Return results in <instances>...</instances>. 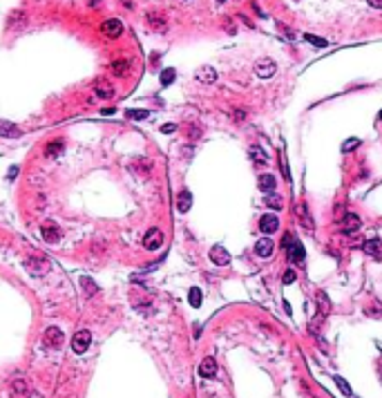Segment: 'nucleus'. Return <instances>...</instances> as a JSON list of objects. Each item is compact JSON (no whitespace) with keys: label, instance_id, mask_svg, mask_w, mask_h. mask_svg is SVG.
Returning <instances> with one entry per match:
<instances>
[{"label":"nucleus","instance_id":"obj_1","mask_svg":"<svg viewBox=\"0 0 382 398\" xmlns=\"http://www.w3.org/2000/svg\"><path fill=\"white\" fill-rule=\"evenodd\" d=\"M63 340H65V335L58 327H49V329H45V334H43L45 347H52V349H58V347L63 345Z\"/></svg>","mask_w":382,"mask_h":398},{"label":"nucleus","instance_id":"obj_2","mask_svg":"<svg viewBox=\"0 0 382 398\" xmlns=\"http://www.w3.org/2000/svg\"><path fill=\"white\" fill-rule=\"evenodd\" d=\"M275 69H277V65H275L273 58H260L255 63V74L260 76V79H271L275 74Z\"/></svg>","mask_w":382,"mask_h":398},{"label":"nucleus","instance_id":"obj_3","mask_svg":"<svg viewBox=\"0 0 382 398\" xmlns=\"http://www.w3.org/2000/svg\"><path fill=\"white\" fill-rule=\"evenodd\" d=\"M90 342H92V334H90L87 329H83L72 338V349H74V353H85L87 347H90Z\"/></svg>","mask_w":382,"mask_h":398},{"label":"nucleus","instance_id":"obj_4","mask_svg":"<svg viewBox=\"0 0 382 398\" xmlns=\"http://www.w3.org/2000/svg\"><path fill=\"white\" fill-rule=\"evenodd\" d=\"M161 244H163V233L159 231V228H150V231L145 233L143 246L148 248V251H156V248H161Z\"/></svg>","mask_w":382,"mask_h":398},{"label":"nucleus","instance_id":"obj_5","mask_svg":"<svg viewBox=\"0 0 382 398\" xmlns=\"http://www.w3.org/2000/svg\"><path fill=\"white\" fill-rule=\"evenodd\" d=\"M279 228V220H277V215H273V213H266V215H261V220H260V231L261 233H266V235H271V233H275Z\"/></svg>","mask_w":382,"mask_h":398},{"label":"nucleus","instance_id":"obj_6","mask_svg":"<svg viewBox=\"0 0 382 398\" xmlns=\"http://www.w3.org/2000/svg\"><path fill=\"white\" fill-rule=\"evenodd\" d=\"M103 34L107 38H119L123 34V23L121 20H116V18H110V20H105L103 23Z\"/></svg>","mask_w":382,"mask_h":398},{"label":"nucleus","instance_id":"obj_7","mask_svg":"<svg viewBox=\"0 0 382 398\" xmlns=\"http://www.w3.org/2000/svg\"><path fill=\"white\" fill-rule=\"evenodd\" d=\"M210 260H213L217 266H226L228 262H230V253H228L224 246H219V244H217V246L210 248Z\"/></svg>","mask_w":382,"mask_h":398},{"label":"nucleus","instance_id":"obj_8","mask_svg":"<svg viewBox=\"0 0 382 398\" xmlns=\"http://www.w3.org/2000/svg\"><path fill=\"white\" fill-rule=\"evenodd\" d=\"M362 248H365V253L371 255L373 260H380V257H382V239H378V237H371V239H367Z\"/></svg>","mask_w":382,"mask_h":398},{"label":"nucleus","instance_id":"obj_9","mask_svg":"<svg viewBox=\"0 0 382 398\" xmlns=\"http://www.w3.org/2000/svg\"><path fill=\"white\" fill-rule=\"evenodd\" d=\"M273 251H275V244H273L271 237H261L260 242L255 244V253L260 255V257H271Z\"/></svg>","mask_w":382,"mask_h":398},{"label":"nucleus","instance_id":"obj_10","mask_svg":"<svg viewBox=\"0 0 382 398\" xmlns=\"http://www.w3.org/2000/svg\"><path fill=\"white\" fill-rule=\"evenodd\" d=\"M0 137H7V139H16L20 137V127L12 121H5V119H0Z\"/></svg>","mask_w":382,"mask_h":398},{"label":"nucleus","instance_id":"obj_11","mask_svg":"<svg viewBox=\"0 0 382 398\" xmlns=\"http://www.w3.org/2000/svg\"><path fill=\"white\" fill-rule=\"evenodd\" d=\"M275 186H277V181H275V175H260V179H257V188H260L261 192H273L275 191Z\"/></svg>","mask_w":382,"mask_h":398},{"label":"nucleus","instance_id":"obj_12","mask_svg":"<svg viewBox=\"0 0 382 398\" xmlns=\"http://www.w3.org/2000/svg\"><path fill=\"white\" fill-rule=\"evenodd\" d=\"M199 374L203 378H213L217 374V363H214V358H203L201 365H199Z\"/></svg>","mask_w":382,"mask_h":398},{"label":"nucleus","instance_id":"obj_13","mask_svg":"<svg viewBox=\"0 0 382 398\" xmlns=\"http://www.w3.org/2000/svg\"><path fill=\"white\" fill-rule=\"evenodd\" d=\"M94 92L99 94L101 98H112V96H114V87H112L107 81H103V79H99V81L94 83Z\"/></svg>","mask_w":382,"mask_h":398},{"label":"nucleus","instance_id":"obj_14","mask_svg":"<svg viewBox=\"0 0 382 398\" xmlns=\"http://www.w3.org/2000/svg\"><path fill=\"white\" fill-rule=\"evenodd\" d=\"M190 206H192L190 191H181L179 197H177V210H179V213H188V210H190Z\"/></svg>","mask_w":382,"mask_h":398},{"label":"nucleus","instance_id":"obj_15","mask_svg":"<svg viewBox=\"0 0 382 398\" xmlns=\"http://www.w3.org/2000/svg\"><path fill=\"white\" fill-rule=\"evenodd\" d=\"M27 266L34 275H43V273H47V269H49V262H47L45 257H38V260H29Z\"/></svg>","mask_w":382,"mask_h":398},{"label":"nucleus","instance_id":"obj_16","mask_svg":"<svg viewBox=\"0 0 382 398\" xmlns=\"http://www.w3.org/2000/svg\"><path fill=\"white\" fill-rule=\"evenodd\" d=\"M342 228L347 233H355L360 228V217L353 213H347L344 215V220H342Z\"/></svg>","mask_w":382,"mask_h":398},{"label":"nucleus","instance_id":"obj_17","mask_svg":"<svg viewBox=\"0 0 382 398\" xmlns=\"http://www.w3.org/2000/svg\"><path fill=\"white\" fill-rule=\"evenodd\" d=\"M197 81H201V83H206V85H210V83H214L217 81V72H214L213 67H201V69H197Z\"/></svg>","mask_w":382,"mask_h":398},{"label":"nucleus","instance_id":"obj_18","mask_svg":"<svg viewBox=\"0 0 382 398\" xmlns=\"http://www.w3.org/2000/svg\"><path fill=\"white\" fill-rule=\"evenodd\" d=\"M58 237H61L58 226H54V224H45V226H43V239H45L47 244L58 242Z\"/></svg>","mask_w":382,"mask_h":398},{"label":"nucleus","instance_id":"obj_19","mask_svg":"<svg viewBox=\"0 0 382 398\" xmlns=\"http://www.w3.org/2000/svg\"><path fill=\"white\" fill-rule=\"evenodd\" d=\"M63 148H65L63 139H56V141H52V143H47L45 155H47V157H52V159H56V157L61 155V152H63Z\"/></svg>","mask_w":382,"mask_h":398},{"label":"nucleus","instance_id":"obj_20","mask_svg":"<svg viewBox=\"0 0 382 398\" xmlns=\"http://www.w3.org/2000/svg\"><path fill=\"white\" fill-rule=\"evenodd\" d=\"M304 255H306L304 253V246H302L300 242H293V246L289 248V260L290 262H302L304 260Z\"/></svg>","mask_w":382,"mask_h":398},{"label":"nucleus","instance_id":"obj_21","mask_svg":"<svg viewBox=\"0 0 382 398\" xmlns=\"http://www.w3.org/2000/svg\"><path fill=\"white\" fill-rule=\"evenodd\" d=\"M148 25H150L154 32H166V20H163V16H159V14H148Z\"/></svg>","mask_w":382,"mask_h":398},{"label":"nucleus","instance_id":"obj_22","mask_svg":"<svg viewBox=\"0 0 382 398\" xmlns=\"http://www.w3.org/2000/svg\"><path fill=\"white\" fill-rule=\"evenodd\" d=\"M297 217H300V222L304 224L306 231H313V220H308V215H306V204H300V206H297Z\"/></svg>","mask_w":382,"mask_h":398},{"label":"nucleus","instance_id":"obj_23","mask_svg":"<svg viewBox=\"0 0 382 398\" xmlns=\"http://www.w3.org/2000/svg\"><path fill=\"white\" fill-rule=\"evenodd\" d=\"M188 300H190V304L197 309V306H201V300H203V295H201V288L197 287H192L190 288V293H188Z\"/></svg>","mask_w":382,"mask_h":398},{"label":"nucleus","instance_id":"obj_24","mask_svg":"<svg viewBox=\"0 0 382 398\" xmlns=\"http://www.w3.org/2000/svg\"><path fill=\"white\" fill-rule=\"evenodd\" d=\"M127 67H130V61H125V58H119V61H114V63H112V72H114L116 76L125 74Z\"/></svg>","mask_w":382,"mask_h":398},{"label":"nucleus","instance_id":"obj_25","mask_svg":"<svg viewBox=\"0 0 382 398\" xmlns=\"http://www.w3.org/2000/svg\"><path fill=\"white\" fill-rule=\"evenodd\" d=\"M174 76H177V72H174L172 67H168V69H163L161 72V85L163 87H168V85H172V81H174Z\"/></svg>","mask_w":382,"mask_h":398},{"label":"nucleus","instance_id":"obj_26","mask_svg":"<svg viewBox=\"0 0 382 398\" xmlns=\"http://www.w3.org/2000/svg\"><path fill=\"white\" fill-rule=\"evenodd\" d=\"M266 206L268 208H275V210H282V206H284L282 197H279V195H266Z\"/></svg>","mask_w":382,"mask_h":398},{"label":"nucleus","instance_id":"obj_27","mask_svg":"<svg viewBox=\"0 0 382 398\" xmlns=\"http://www.w3.org/2000/svg\"><path fill=\"white\" fill-rule=\"evenodd\" d=\"M250 155H253V159H255L257 163H261V166H264V163H268V159H266V155H264V150H261V148H257V145H253V148H250Z\"/></svg>","mask_w":382,"mask_h":398},{"label":"nucleus","instance_id":"obj_28","mask_svg":"<svg viewBox=\"0 0 382 398\" xmlns=\"http://www.w3.org/2000/svg\"><path fill=\"white\" fill-rule=\"evenodd\" d=\"M148 114H150L148 110H127V119H134V121H143L148 119Z\"/></svg>","mask_w":382,"mask_h":398},{"label":"nucleus","instance_id":"obj_29","mask_svg":"<svg viewBox=\"0 0 382 398\" xmlns=\"http://www.w3.org/2000/svg\"><path fill=\"white\" fill-rule=\"evenodd\" d=\"M358 145H360V139H347V141H344V143H342V150H344V152H351V150H355V148H358Z\"/></svg>","mask_w":382,"mask_h":398},{"label":"nucleus","instance_id":"obj_30","mask_svg":"<svg viewBox=\"0 0 382 398\" xmlns=\"http://www.w3.org/2000/svg\"><path fill=\"white\" fill-rule=\"evenodd\" d=\"M304 41L313 43V45H318V47H326V45H329L324 38H318V36H311V34H304Z\"/></svg>","mask_w":382,"mask_h":398},{"label":"nucleus","instance_id":"obj_31","mask_svg":"<svg viewBox=\"0 0 382 398\" xmlns=\"http://www.w3.org/2000/svg\"><path fill=\"white\" fill-rule=\"evenodd\" d=\"M336 382L337 387L342 389V394H347V396H351V387H349V382L344 381V378H340V376H336Z\"/></svg>","mask_w":382,"mask_h":398},{"label":"nucleus","instance_id":"obj_32","mask_svg":"<svg viewBox=\"0 0 382 398\" xmlns=\"http://www.w3.org/2000/svg\"><path fill=\"white\" fill-rule=\"evenodd\" d=\"M83 291H85L87 295L96 293V287H94V282H92V280H87V277H83Z\"/></svg>","mask_w":382,"mask_h":398},{"label":"nucleus","instance_id":"obj_33","mask_svg":"<svg viewBox=\"0 0 382 398\" xmlns=\"http://www.w3.org/2000/svg\"><path fill=\"white\" fill-rule=\"evenodd\" d=\"M297 280V273L293 271V269H289V271L284 273V284H293Z\"/></svg>","mask_w":382,"mask_h":398},{"label":"nucleus","instance_id":"obj_34","mask_svg":"<svg viewBox=\"0 0 382 398\" xmlns=\"http://www.w3.org/2000/svg\"><path fill=\"white\" fill-rule=\"evenodd\" d=\"M318 298H320V304H322V313L331 311V304H326V295L324 293H318Z\"/></svg>","mask_w":382,"mask_h":398},{"label":"nucleus","instance_id":"obj_35","mask_svg":"<svg viewBox=\"0 0 382 398\" xmlns=\"http://www.w3.org/2000/svg\"><path fill=\"white\" fill-rule=\"evenodd\" d=\"M174 130H177V126H174V123H166V126H163V127H161V132H166V134L174 132Z\"/></svg>","mask_w":382,"mask_h":398},{"label":"nucleus","instance_id":"obj_36","mask_svg":"<svg viewBox=\"0 0 382 398\" xmlns=\"http://www.w3.org/2000/svg\"><path fill=\"white\" fill-rule=\"evenodd\" d=\"M7 175H9V177H7V179H16V175H18V166H12V168H9V173H7Z\"/></svg>","mask_w":382,"mask_h":398},{"label":"nucleus","instance_id":"obj_37","mask_svg":"<svg viewBox=\"0 0 382 398\" xmlns=\"http://www.w3.org/2000/svg\"><path fill=\"white\" fill-rule=\"evenodd\" d=\"M371 7H376V9H382V0H367Z\"/></svg>","mask_w":382,"mask_h":398},{"label":"nucleus","instance_id":"obj_38","mask_svg":"<svg viewBox=\"0 0 382 398\" xmlns=\"http://www.w3.org/2000/svg\"><path fill=\"white\" fill-rule=\"evenodd\" d=\"M378 116H380V121H382V110H380V114H378Z\"/></svg>","mask_w":382,"mask_h":398},{"label":"nucleus","instance_id":"obj_39","mask_svg":"<svg viewBox=\"0 0 382 398\" xmlns=\"http://www.w3.org/2000/svg\"><path fill=\"white\" fill-rule=\"evenodd\" d=\"M217 2H226V0H217Z\"/></svg>","mask_w":382,"mask_h":398}]
</instances>
